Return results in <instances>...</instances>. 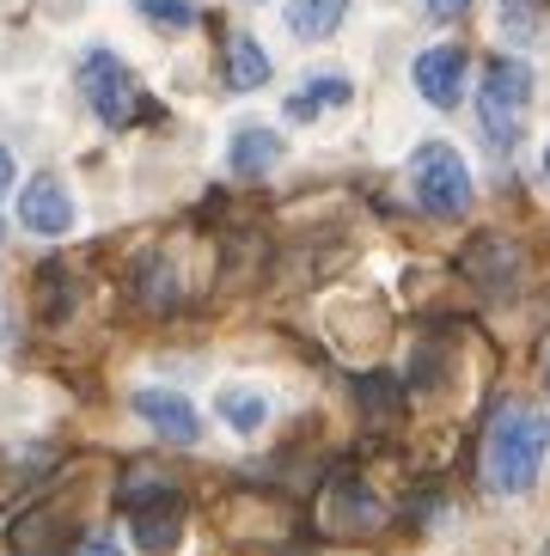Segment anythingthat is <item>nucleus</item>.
<instances>
[{
  "label": "nucleus",
  "instance_id": "f8f14e48",
  "mask_svg": "<svg viewBox=\"0 0 550 556\" xmlns=\"http://www.w3.org/2000/svg\"><path fill=\"white\" fill-rule=\"evenodd\" d=\"M342 13H349V0H293L288 31L300 37V43H324V37H337Z\"/></svg>",
  "mask_w": 550,
  "mask_h": 556
},
{
  "label": "nucleus",
  "instance_id": "6ab92c4d",
  "mask_svg": "<svg viewBox=\"0 0 550 556\" xmlns=\"http://www.w3.org/2000/svg\"><path fill=\"white\" fill-rule=\"evenodd\" d=\"M7 184H13V153L0 148V190H7Z\"/></svg>",
  "mask_w": 550,
  "mask_h": 556
},
{
  "label": "nucleus",
  "instance_id": "1a4fd4ad",
  "mask_svg": "<svg viewBox=\"0 0 550 556\" xmlns=\"http://www.w3.org/2000/svg\"><path fill=\"white\" fill-rule=\"evenodd\" d=\"M178 539H184V507L178 502H160V507H141V514H135V551L172 556Z\"/></svg>",
  "mask_w": 550,
  "mask_h": 556
},
{
  "label": "nucleus",
  "instance_id": "39448f33",
  "mask_svg": "<svg viewBox=\"0 0 550 556\" xmlns=\"http://www.w3.org/2000/svg\"><path fill=\"white\" fill-rule=\"evenodd\" d=\"M135 416H141L160 441H172V446H196V441H202V409H196L190 397L165 392V386H147V392L135 397Z\"/></svg>",
  "mask_w": 550,
  "mask_h": 556
},
{
  "label": "nucleus",
  "instance_id": "aec40b11",
  "mask_svg": "<svg viewBox=\"0 0 550 556\" xmlns=\"http://www.w3.org/2000/svg\"><path fill=\"white\" fill-rule=\"evenodd\" d=\"M545 178H550V148H545Z\"/></svg>",
  "mask_w": 550,
  "mask_h": 556
},
{
  "label": "nucleus",
  "instance_id": "423d86ee",
  "mask_svg": "<svg viewBox=\"0 0 550 556\" xmlns=\"http://www.w3.org/2000/svg\"><path fill=\"white\" fill-rule=\"evenodd\" d=\"M410 80H416V92L435 104V111H453V104L465 99V50H459V43L422 50L416 67H410Z\"/></svg>",
  "mask_w": 550,
  "mask_h": 556
},
{
  "label": "nucleus",
  "instance_id": "ddd939ff",
  "mask_svg": "<svg viewBox=\"0 0 550 556\" xmlns=\"http://www.w3.org/2000/svg\"><path fill=\"white\" fill-rule=\"evenodd\" d=\"M263 80H270V55L258 50V37L233 31V37H227V86H239V92H258Z\"/></svg>",
  "mask_w": 550,
  "mask_h": 556
},
{
  "label": "nucleus",
  "instance_id": "412c9836",
  "mask_svg": "<svg viewBox=\"0 0 550 556\" xmlns=\"http://www.w3.org/2000/svg\"><path fill=\"white\" fill-rule=\"evenodd\" d=\"M0 337H7V318H0Z\"/></svg>",
  "mask_w": 550,
  "mask_h": 556
},
{
  "label": "nucleus",
  "instance_id": "20e7f679",
  "mask_svg": "<svg viewBox=\"0 0 550 556\" xmlns=\"http://www.w3.org/2000/svg\"><path fill=\"white\" fill-rule=\"evenodd\" d=\"M80 92H86V104L98 111L104 129H129L135 116H141V86H135V74L116 62L111 50H92L80 62Z\"/></svg>",
  "mask_w": 550,
  "mask_h": 556
},
{
  "label": "nucleus",
  "instance_id": "0eeeda50",
  "mask_svg": "<svg viewBox=\"0 0 550 556\" xmlns=\"http://www.w3.org/2000/svg\"><path fill=\"white\" fill-rule=\"evenodd\" d=\"M18 220H25V232H37V239H62L67 227H74V197H67L62 178H32L25 184V197H18Z\"/></svg>",
  "mask_w": 550,
  "mask_h": 556
},
{
  "label": "nucleus",
  "instance_id": "f257e3e1",
  "mask_svg": "<svg viewBox=\"0 0 550 556\" xmlns=\"http://www.w3.org/2000/svg\"><path fill=\"white\" fill-rule=\"evenodd\" d=\"M545 453H550V422L526 404H508L496 409V422L484 434V483L496 495H526L545 471Z\"/></svg>",
  "mask_w": 550,
  "mask_h": 556
},
{
  "label": "nucleus",
  "instance_id": "7ed1b4c3",
  "mask_svg": "<svg viewBox=\"0 0 550 556\" xmlns=\"http://www.w3.org/2000/svg\"><path fill=\"white\" fill-rule=\"evenodd\" d=\"M410 184H416V202L435 214V220H459V214L471 208V172H465V160H459V148H447V141L416 148Z\"/></svg>",
  "mask_w": 550,
  "mask_h": 556
},
{
  "label": "nucleus",
  "instance_id": "9b49d317",
  "mask_svg": "<svg viewBox=\"0 0 550 556\" xmlns=\"http://www.w3.org/2000/svg\"><path fill=\"white\" fill-rule=\"evenodd\" d=\"M227 165L239 172V178H263V172H275L282 165V135L275 129H239L227 148Z\"/></svg>",
  "mask_w": 550,
  "mask_h": 556
},
{
  "label": "nucleus",
  "instance_id": "dca6fc26",
  "mask_svg": "<svg viewBox=\"0 0 550 556\" xmlns=\"http://www.w3.org/2000/svg\"><path fill=\"white\" fill-rule=\"evenodd\" d=\"M67 556H123V551H116V539H111V532H80Z\"/></svg>",
  "mask_w": 550,
  "mask_h": 556
},
{
  "label": "nucleus",
  "instance_id": "6e6552de",
  "mask_svg": "<svg viewBox=\"0 0 550 556\" xmlns=\"http://www.w3.org/2000/svg\"><path fill=\"white\" fill-rule=\"evenodd\" d=\"M349 99H355V86L342 80V74H312L300 92H288V116L293 123H318L324 111H342Z\"/></svg>",
  "mask_w": 550,
  "mask_h": 556
},
{
  "label": "nucleus",
  "instance_id": "f03ea898",
  "mask_svg": "<svg viewBox=\"0 0 550 556\" xmlns=\"http://www.w3.org/2000/svg\"><path fill=\"white\" fill-rule=\"evenodd\" d=\"M526 111H533V67L526 62H489L484 86H477V123H484L489 148H514V135L526 129Z\"/></svg>",
  "mask_w": 550,
  "mask_h": 556
},
{
  "label": "nucleus",
  "instance_id": "9d476101",
  "mask_svg": "<svg viewBox=\"0 0 550 556\" xmlns=\"http://www.w3.org/2000/svg\"><path fill=\"white\" fill-rule=\"evenodd\" d=\"M324 520L337 526V532H373V526H379V502L361 490L355 477H337V483H330V514H324Z\"/></svg>",
  "mask_w": 550,
  "mask_h": 556
},
{
  "label": "nucleus",
  "instance_id": "f3484780",
  "mask_svg": "<svg viewBox=\"0 0 550 556\" xmlns=\"http://www.w3.org/2000/svg\"><path fill=\"white\" fill-rule=\"evenodd\" d=\"M508 37H520V43H526V37H538L533 13H526V7H520V0H508Z\"/></svg>",
  "mask_w": 550,
  "mask_h": 556
},
{
  "label": "nucleus",
  "instance_id": "4468645a",
  "mask_svg": "<svg viewBox=\"0 0 550 556\" xmlns=\"http://www.w3.org/2000/svg\"><path fill=\"white\" fill-rule=\"evenodd\" d=\"M221 422H227L233 434H258V428L270 422V397H263V392H239V386H227V392H221Z\"/></svg>",
  "mask_w": 550,
  "mask_h": 556
},
{
  "label": "nucleus",
  "instance_id": "a211bd4d",
  "mask_svg": "<svg viewBox=\"0 0 550 556\" xmlns=\"http://www.w3.org/2000/svg\"><path fill=\"white\" fill-rule=\"evenodd\" d=\"M422 7H428L435 18H465L471 13V0H422Z\"/></svg>",
  "mask_w": 550,
  "mask_h": 556
},
{
  "label": "nucleus",
  "instance_id": "2eb2a0df",
  "mask_svg": "<svg viewBox=\"0 0 550 556\" xmlns=\"http://www.w3.org/2000/svg\"><path fill=\"white\" fill-rule=\"evenodd\" d=\"M135 7H141L153 25H165V31H190V25H196V7H190V0H135Z\"/></svg>",
  "mask_w": 550,
  "mask_h": 556
}]
</instances>
